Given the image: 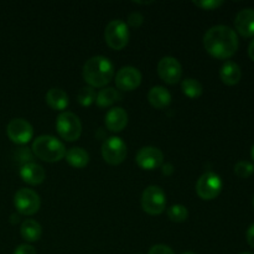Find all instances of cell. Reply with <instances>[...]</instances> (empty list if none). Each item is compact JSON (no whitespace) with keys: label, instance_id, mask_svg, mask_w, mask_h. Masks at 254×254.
Wrapping results in <instances>:
<instances>
[{"label":"cell","instance_id":"1","mask_svg":"<svg viewBox=\"0 0 254 254\" xmlns=\"http://www.w3.org/2000/svg\"><path fill=\"white\" fill-rule=\"evenodd\" d=\"M203 47L215 59H230L238 50L237 32L226 25L212 26L203 36Z\"/></svg>","mask_w":254,"mask_h":254},{"label":"cell","instance_id":"2","mask_svg":"<svg viewBox=\"0 0 254 254\" xmlns=\"http://www.w3.org/2000/svg\"><path fill=\"white\" fill-rule=\"evenodd\" d=\"M114 76V66L107 57L94 56L87 60L83 66V78L89 87L107 86Z\"/></svg>","mask_w":254,"mask_h":254},{"label":"cell","instance_id":"3","mask_svg":"<svg viewBox=\"0 0 254 254\" xmlns=\"http://www.w3.org/2000/svg\"><path fill=\"white\" fill-rule=\"evenodd\" d=\"M32 153L41 160L47 163H56L66 155L64 143L52 135H40L32 143Z\"/></svg>","mask_w":254,"mask_h":254},{"label":"cell","instance_id":"4","mask_svg":"<svg viewBox=\"0 0 254 254\" xmlns=\"http://www.w3.org/2000/svg\"><path fill=\"white\" fill-rule=\"evenodd\" d=\"M104 40L112 50H122L128 45L129 27L122 20H112L104 30Z\"/></svg>","mask_w":254,"mask_h":254},{"label":"cell","instance_id":"5","mask_svg":"<svg viewBox=\"0 0 254 254\" xmlns=\"http://www.w3.org/2000/svg\"><path fill=\"white\" fill-rule=\"evenodd\" d=\"M57 133L67 141H74L81 136L82 124L78 117L71 112H62L56 121Z\"/></svg>","mask_w":254,"mask_h":254},{"label":"cell","instance_id":"6","mask_svg":"<svg viewBox=\"0 0 254 254\" xmlns=\"http://www.w3.org/2000/svg\"><path fill=\"white\" fill-rule=\"evenodd\" d=\"M223 188L222 179L212 171H207L196 183V192L202 200L210 201L217 197Z\"/></svg>","mask_w":254,"mask_h":254},{"label":"cell","instance_id":"7","mask_svg":"<svg viewBox=\"0 0 254 254\" xmlns=\"http://www.w3.org/2000/svg\"><path fill=\"white\" fill-rule=\"evenodd\" d=\"M141 207L149 215H160L165 211L166 196L159 186L151 185L143 191Z\"/></svg>","mask_w":254,"mask_h":254},{"label":"cell","instance_id":"8","mask_svg":"<svg viewBox=\"0 0 254 254\" xmlns=\"http://www.w3.org/2000/svg\"><path fill=\"white\" fill-rule=\"evenodd\" d=\"M127 144L119 136H111L106 139L102 145V156L109 165H119L127 158Z\"/></svg>","mask_w":254,"mask_h":254},{"label":"cell","instance_id":"9","mask_svg":"<svg viewBox=\"0 0 254 254\" xmlns=\"http://www.w3.org/2000/svg\"><path fill=\"white\" fill-rule=\"evenodd\" d=\"M14 206L21 215L31 216L40 210L41 200L37 192L31 189H20L14 196Z\"/></svg>","mask_w":254,"mask_h":254},{"label":"cell","instance_id":"10","mask_svg":"<svg viewBox=\"0 0 254 254\" xmlns=\"http://www.w3.org/2000/svg\"><path fill=\"white\" fill-rule=\"evenodd\" d=\"M6 134L10 140L15 144H27L34 136V129L27 121L22 118H15L9 122L6 127Z\"/></svg>","mask_w":254,"mask_h":254},{"label":"cell","instance_id":"11","mask_svg":"<svg viewBox=\"0 0 254 254\" xmlns=\"http://www.w3.org/2000/svg\"><path fill=\"white\" fill-rule=\"evenodd\" d=\"M159 77L168 84H176L183 77L181 64L171 56H165L158 64Z\"/></svg>","mask_w":254,"mask_h":254},{"label":"cell","instance_id":"12","mask_svg":"<svg viewBox=\"0 0 254 254\" xmlns=\"http://www.w3.org/2000/svg\"><path fill=\"white\" fill-rule=\"evenodd\" d=\"M135 161L144 170H155L163 165L164 154L155 146H144L136 153Z\"/></svg>","mask_w":254,"mask_h":254},{"label":"cell","instance_id":"13","mask_svg":"<svg viewBox=\"0 0 254 254\" xmlns=\"http://www.w3.org/2000/svg\"><path fill=\"white\" fill-rule=\"evenodd\" d=\"M141 83V73L133 66L122 67L116 76V84L121 91L130 92L138 88Z\"/></svg>","mask_w":254,"mask_h":254},{"label":"cell","instance_id":"14","mask_svg":"<svg viewBox=\"0 0 254 254\" xmlns=\"http://www.w3.org/2000/svg\"><path fill=\"white\" fill-rule=\"evenodd\" d=\"M235 26L243 37L254 36V9L247 7L241 10L235 19Z\"/></svg>","mask_w":254,"mask_h":254},{"label":"cell","instance_id":"15","mask_svg":"<svg viewBox=\"0 0 254 254\" xmlns=\"http://www.w3.org/2000/svg\"><path fill=\"white\" fill-rule=\"evenodd\" d=\"M19 174L22 181L29 185H40L41 183H44L45 178H46L45 169L35 163H25L20 168Z\"/></svg>","mask_w":254,"mask_h":254},{"label":"cell","instance_id":"16","mask_svg":"<svg viewBox=\"0 0 254 254\" xmlns=\"http://www.w3.org/2000/svg\"><path fill=\"white\" fill-rule=\"evenodd\" d=\"M106 127L111 131H122L128 124V113L126 109L121 108V107H116V108L109 109L108 113L106 114Z\"/></svg>","mask_w":254,"mask_h":254},{"label":"cell","instance_id":"17","mask_svg":"<svg viewBox=\"0 0 254 254\" xmlns=\"http://www.w3.org/2000/svg\"><path fill=\"white\" fill-rule=\"evenodd\" d=\"M148 101L154 108L164 109L170 106L171 103V94L165 87L155 86L149 91Z\"/></svg>","mask_w":254,"mask_h":254},{"label":"cell","instance_id":"18","mask_svg":"<svg viewBox=\"0 0 254 254\" xmlns=\"http://www.w3.org/2000/svg\"><path fill=\"white\" fill-rule=\"evenodd\" d=\"M221 81L227 86H235L242 78V71L241 67L236 62L227 61L223 64V66L220 69Z\"/></svg>","mask_w":254,"mask_h":254},{"label":"cell","instance_id":"19","mask_svg":"<svg viewBox=\"0 0 254 254\" xmlns=\"http://www.w3.org/2000/svg\"><path fill=\"white\" fill-rule=\"evenodd\" d=\"M46 103L55 111H64L68 107L69 99L64 89L51 88L46 93Z\"/></svg>","mask_w":254,"mask_h":254},{"label":"cell","instance_id":"20","mask_svg":"<svg viewBox=\"0 0 254 254\" xmlns=\"http://www.w3.org/2000/svg\"><path fill=\"white\" fill-rule=\"evenodd\" d=\"M20 233L26 242H37L42 235L41 225L35 220H26L20 227Z\"/></svg>","mask_w":254,"mask_h":254},{"label":"cell","instance_id":"21","mask_svg":"<svg viewBox=\"0 0 254 254\" xmlns=\"http://www.w3.org/2000/svg\"><path fill=\"white\" fill-rule=\"evenodd\" d=\"M64 159L69 165L76 169L84 168L89 163L88 153L82 148H71L68 151H66Z\"/></svg>","mask_w":254,"mask_h":254},{"label":"cell","instance_id":"22","mask_svg":"<svg viewBox=\"0 0 254 254\" xmlns=\"http://www.w3.org/2000/svg\"><path fill=\"white\" fill-rule=\"evenodd\" d=\"M121 99H122L121 93H119L117 89L108 87V88L101 89V91L97 93L96 103L97 106L101 107V108H106V107L112 106V104L121 101Z\"/></svg>","mask_w":254,"mask_h":254},{"label":"cell","instance_id":"23","mask_svg":"<svg viewBox=\"0 0 254 254\" xmlns=\"http://www.w3.org/2000/svg\"><path fill=\"white\" fill-rule=\"evenodd\" d=\"M181 89H183L184 94L188 96L189 98L196 99L202 94L203 87L197 79L195 78H186L184 79L181 83Z\"/></svg>","mask_w":254,"mask_h":254},{"label":"cell","instance_id":"24","mask_svg":"<svg viewBox=\"0 0 254 254\" xmlns=\"http://www.w3.org/2000/svg\"><path fill=\"white\" fill-rule=\"evenodd\" d=\"M96 97L97 93L96 91H94L93 87L87 86L79 89L78 93H77V101H78V103L81 104V106L89 107L92 103L96 102Z\"/></svg>","mask_w":254,"mask_h":254},{"label":"cell","instance_id":"25","mask_svg":"<svg viewBox=\"0 0 254 254\" xmlns=\"http://www.w3.org/2000/svg\"><path fill=\"white\" fill-rule=\"evenodd\" d=\"M168 217L173 222H185L189 217V211L184 205H174L168 208Z\"/></svg>","mask_w":254,"mask_h":254},{"label":"cell","instance_id":"26","mask_svg":"<svg viewBox=\"0 0 254 254\" xmlns=\"http://www.w3.org/2000/svg\"><path fill=\"white\" fill-rule=\"evenodd\" d=\"M254 173V165L250 161H238L235 165V174L241 179H247Z\"/></svg>","mask_w":254,"mask_h":254},{"label":"cell","instance_id":"27","mask_svg":"<svg viewBox=\"0 0 254 254\" xmlns=\"http://www.w3.org/2000/svg\"><path fill=\"white\" fill-rule=\"evenodd\" d=\"M193 5L201 7L203 10H215L222 6V0H201V1H193Z\"/></svg>","mask_w":254,"mask_h":254},{"label":"cell","instance_id":"28","mask_svg":"<svg viewBox=\"0 0 254 254\" xmlns=\"http://www.w3.org/2000/svg\"><path fill=\"white\" fill-rule=\"evenodd\" d=\"M144 22V16L140 14V12L135 11L131 12L128 16V25L131 27H139L141 26V24Z\"/></svg>","mask_w":254,"mask_h":254},{"label":"cell","instance_id":"29","mask_svg":"<svg viewBox=\"0 0 254 254\" xmlns=\"http://www.w3.org/2000/svg\"><path fill=\"white\" fill-rule=\"evenodd\" d=\"M148 254H175L169 246L165 245H155L150 248Z\"/></svg>","mask_w":254,"mask_h":254},{"label":"cell","instance_id":"30","mask_svg":"<svg viewBox=\"0 0 254 254\" xmlns=\"http://www.w3.org/2000/svg\"><path fill=\"white\" fill-rule=\"evenodd\" d=\"M14 254H36V250L30 245H20L14 251Z\"/></svg>","mask_w":254,"mask_h":254},{"label":"cell","instance_id":"31","mask_svg":"<svg viewBox=\"0 0 254 254\" xmlns=\"http://www.w3.org/2000/svg\"><path fill=\"white\" fill-rule=\"evenodd\" d=\"M247 242L251 247L254 248V223H252L247 230Z\"/></svg>","mask_w":254,"mask_h":254},{"label":"cell","instance_id":"32","mask_svg":"<svg viewBox=\"0 0 254 254\" xmlns=\"http://www.w3.org/2000/svg\"><path fill=\"white\" fill-rule=\"evenodd\" d=\"M174 171L173 165L171 164H166V165H163V173L166 174V175H170L171 173Z\"/></svg>","mask_w":254,"mask_h":254},{"label":"cell","instance_id":"33","mask_svg":"<svg viewBox=\"0 0 254 254\" xmlns=\"http://www.w3.org/2000/svg\"><path fill=\"white\" fill-rule=\"evenodd\" d=\"M248 55H250L251 60H253L254 61V39L251 41L250 46H248Z\"/></svg>","mask_w":254,"mask_h":254},{"label":"cell","instance_id":"34","mask_svg":"<svg viewBox=\"0 0 254 254\" xmlns=\"http://www.w3.org/2000/svg\"><path fill=\"white\" fill-rule=\"evenodd\" d=\"M251 155H252V159H253V161H254V144H253L252 149H251Z\"/></svg>","mask_w":254,"mask_h":254},{"label":"cell","instance_id":"35","mask_svg":"<svg viewBox=\"0 0 254 254\" xmlns=\"http://www.w3.org/2000/svg\"><path fill=\"white\" fill-rule=\"evenodd\" d=\"M181 254H195V253H192V252H184V253H181Z\"/></svg>","mask_w":254,"mask_h":254},{"label":"cell","instance_id":"36","mask_svg":"<svg viewBox=\"0 0 254 254\" xmlns=\"http://www.w3.org/2000/svg\"><path fill=\"white\" fill-rule=\"evenodd\" d=\"M241 254H252V253H250V252H243V253H241Z\"/></svg>","mask_w":254,"mask_h":254},{"label":"cell","instance_id":"37","mask_svg":"<svg viewBox=\"0 0 254 254\" xmlns=\"http://www.w3.org/2000/svg\"><path fill=\"white\" fill-rule=\"evenodd\" d=\"M253 208H254V197H253Z\"/></svg>","mask_w":254,"mask_h":254},{"label":"cell","instance_id":"38","mask_svg":"<svg viewBox=\"0 0 254 254\" xmlns=\"http://www.w3.org/2000/svg\"><path fill=\"white\" fill-rule=\"evenodd\" d=\"M138 254H140V253H138Z\"/></svg>","mask_w":254,"mask_h":254}]
</instances>
